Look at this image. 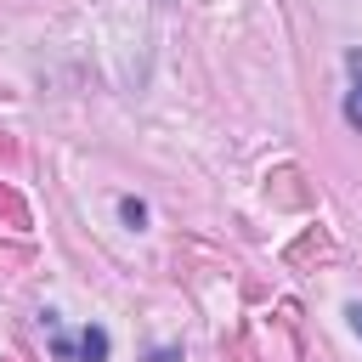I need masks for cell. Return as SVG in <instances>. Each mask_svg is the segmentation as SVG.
I'll return each instance as SVG.
<instances>
[{"instance_id": "cell-1", "label": "cell", "mask_w": 362, "mask_h": 362, "mask_svg": "<svg viewBox=\"0 0 362 362\" xmlns=\"http://www.w3.org/2000/svg\"><path fill=\"white\" fill-rule=\"evenodd\" d=\"M345 74H351V90H345V124L362 130V51L345 57Z\"/></svg>"}, {"instance_id": "cell-2", "label": "cell", "mask_w": 362, "mask_h": 362, "mask_svg": "<svg viewBox=\"0 0 362 362\" xmlns=\"http://www.w3.org/2000/svg\"><path fill=\"white\" fill-rule=\"evenodd\" d=\"M79 362H107V328H85L79 334Z\"/></svg>"}, {"instance_id": "cell-3", "label": "cell", "mask_w": 362, "mask_h": 362, "mask_svg": "<svg viewBox=\"0 0 362 362\" xmlns=\"http://www.w3.org/2000/svg\"><path fill=\"white\" fill-rule=\"evenodd\" d=\"M119 215H124V226H141V221H147V204H141V198H124Z\"/></svg>"}, {"instance_id": "cell-4", "label": "cell", "mask_w": 362, "mask_h": 362, "mask_svg": "<svg viewBox=\"0 0 362 362\" xmlns=\"http://www.w3.org/2000/svg\"><path fill=\"white\" fill-rule=\"evenodd\" d=\"M345 317H351V328H356V334H362V300H356V305H351V311H345Z\"/></svg>"}]
</instances>
